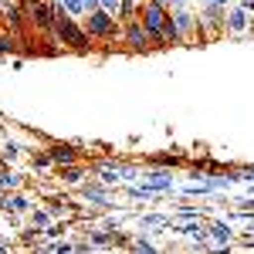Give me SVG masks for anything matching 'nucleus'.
<instances>
[{
	"label": "nucleus",
	"mask_w": 254,
	"mask_h": 254,
	"mask_svg": "<svg viewBox=\"0 0 254 254\" xmlns=\"http://www.w3.org/2000/svg\"><path fill=\"white\" fill-rule=\"evenodd\" d=\"M58 38L61 41H68V44H71V48H85V34H81L78 27H75V24H71V17H64V14H58Z\"/></svg>",
	"instance_id": "1"
},
{
	"label": "nucleus",
	"mask_w": 254,
	"mask_h": 254,
	"mask_svg": "<svg viewBox=\"0 0 254 254\" xmlns=\"http://www.w3.org/2000/svg\"><path fill=\"white\" fill-rule=\"evenodd\" d=\"M176 27H180V31H187V27H190V14H183V10H180V14H176Z\"/></svg>",
	"instance_id": "10"
},
{
	"label": "nucleus",
	"mask_w": 254,
	"mask_h": 254,
	"mask_svg": "<svg viewBox=\"0 0 254 254\" xmlns=\"http://www.w3.org/2000/svg\"><path fill=\"white\" fill-rule=\"evenodd\" d=\"M0 183H3V187H17V176H14V173H3V176H0Z\"/></svg>",
	"instance_id": "11"
},
{
	"label": "nucleus",
	"mask_w": 254,
	"mask_h": 254,
	"mask_svg": "<svg viewBox=\"0 0 254 254\" xmlns=\"http://www.w3.org/2000/svg\"><path fill=\"white\" fill-rule=\"evenodd\" d=\"M142 20H146V31H149V34L163 38V24H166V14H163V7H159V3H149V7L142 10Z\"/></svg>",
	"instance_id": "2"
},
{
	"label": "nucleus",
	"mask_w": 254,
	"mask_h": 254,
	"mask_svg": "<svg viewBox=\"0 0 254 254\" xmlns=\"http://www.w3.org/2000/svg\"><path fill=\"white\" fill-rule=\"evenodd\" d=\"M102 3H105L109 10H112V7H119V0H102Z\"/></svg>",
	"instance_id": "14"
},
{
	"label": "nucleus",
	"mask_w": 254,
	"mask_h": 254,
	"mask_svg": "<svg viewBox=\"0 0 254 254\" xmlns=\"http://www.w3.org/2000/svg\"><path fill=\"white\" fill-rule=\"evenodd\" d=\"M173 3H183V0H173Z\"/></svg>",
	"instance_id": "15"
},
{
	"label": "nucleus",
	"mask_w": 254,
	"mask_h": 254,
	"mask_svg": "<svg viewBox=\"0 0 254 254\" xmlns=\"http://www.w3.org/2000/svg\"><path fill=\"white\" fill-rule=\"evenodd\" d=\"M64 180H68V183H75V180H81V170H64Z\"/></svg>",
	"instance_id": "12"
},
{
	"label": "nucleus",
	"mask_w": 254,
	"mask_h": 254,
	"mask_svg": "<svg viewBox=\"0 0 254 254\" xmlns=\"http://www.w3.org/2000/svg\"><path fill=\"white\" fill-rule=\"evenodd\" d=\"M217 3H224V0H217Z\"/></svg>",
	"instance_id": "17"
},
{
	"label": "nucleus",
	"mask_w": 254,
	"mask_h": 254,
	"mask_svg": "<svg viewBox=\"0 0 254 254\" xmlns=\"http://www.w3.org/2000/svg\"><path fill=\"white\" fill-rule=\"evenodd\" d=\"M251 3H254V0H248V7H251Z\"/></svg>",
	"instance_id": "16"
},
{
	"label": "nucleus",
	"mask_w": 254,
	"mask_h": 254,
	"mask_svg": "<svg viewBox=\"0 0 254 254\" xmlns=\"http://www.w3.org/2000/svg\"><path fill=\"white\" fill-rule=\"evenodd\" d=\"M61 7H68V10H71V14H81V10H85V3H81V0H58Z\"/></svg>",
	"instance_id": "7"
},
{
	"label": "nucleus",
	"mask_w": 254,
	"mask_h": 254,
	"mask_svg": "<svg viewBox=\"0 0 254 254\" xmlns=\"http://www.w3.org/2000/svg\"><path fill=\"white\" fill-rule=\"evenodd\" d=\"M75 159V149L71 146H55L51 149V163H71Z\"/></svg>",
	"instance_id": "4"
},
{
	"label": "nucleus",
	"mask_w": 254,
	"mask_h": 254,
	"mask_svg": "<svg viewBox=\"0 0 254 254\" xmlns=\"http://www.w3.org/2000/svg\"><path fill=\"white\" fill-rule=\"evenodd\" d=\"M88 31H92V34H109V31H112L109 14H105V10H92V17H88Z\"/></svg>",
	"instance_id": "3"
},
{
	"label": "nucleus",
	"mask_w": 254,
	"mask_h": 254,
	"mask_svg": "<svg viewBox=\"0 0 254 254\" xmlns=\"http://www.w3.org/2000/svg\"><path fill=\"white\" fill-rule=\"evenodd\" d=\"M3 207H7V210H24L27 203H24L20 196H7V203H3Z\"/></svg>",
	"instance_id": "8"
},
{
	"label": "nucleus",
	"mask_w": 254,
	"mask_h": 254,
	"mask_svg": "<svg viewBox=\"0 0 254 254\" xmlns=\"http://www.w3.org/2000/svg\"><path fill=\"white\" fill-rule=\"evenodd\" d=\"M7 48H10V41H7V38H0V51H7Z\"/></svg>",
	"instance_id": "13"
},
{
	"label": "nucleus",
	"mask_w": 254,
	"mask_h": 254,
	"mask_svg": "<svg viewBox=\"0 0 254 254\" xmlns=\"http://www.w3.org/2000/svg\"><path fill=\"white\" fill-rule=\"evenodd\" d=\"M244 27H248V14L244 10H234L231 14V31H244Z\"/></svg>",
	"instance_id": "6"
},
{
	"label": "nucleus",
	"mask_w": 254,
	"mask_h": 254,
	"mask_svg": "<svg viewBox=\"0 0 254 254\" xmlns=\"http://www.w3.org/2000/svg\"><path fill=\"white\" fill-rule=\"evenodd\" d=\"M210 231H214V237H217V241H227V234H231V231H227V227H224V224H214V227H210Z\"/></svg>",
	"instance_id": "9"
},
{
	"label": "nucleus",
	"mask_w": 254,
	"mask_h": 254,
	"mask_svg": "<svg viewBox=\"0 0 254 254\" xmlns=\"http://www.w3.org/2000/svg\"><path fill=\"white\" fill-rule=\"evenodd\" d=\"M129 44H132V48H146V34H142V27H139V24L129 27Z\"/></svg>",
	"instance_id": "5"
},
{
	"label": "nucleus",
	"mask_w": 254,
	"mask_h": 254,
	"mask_svg": "<svg viewBox=\"0 0 254 254\" xmlns=\"http://www.w3.org/2000/svg\"><path fill=\"white\" fill-rule=\"evenodd\" d=\"M156 3H159V0H156Z\"/></svg>",
	"instance_id": "18"
}]
</instances>
